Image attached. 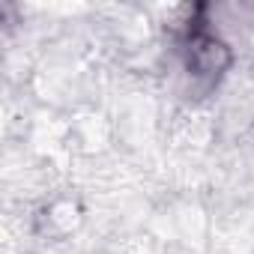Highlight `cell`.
Here are the masks:
<instances>
[{
    "instance_id": "6da1fadb",
    "label": "cell",
    "mask_w": 254,
    "mask_h": 254,
    "mask_svg": "<svg viewBox=\"0 0 254 254\" xmlns=\"http://www.w3.org/2000/svg\"><path fill=\"white\" fill-rule=\"evenodd\" d=\"M171 54L186 96H209L233 66L230 42L209 18V6L191 9L189 18L174 30Z\"/></svg>"
}]
</instances>
